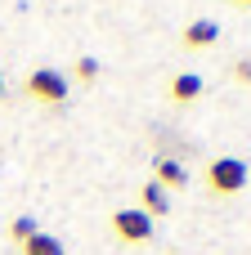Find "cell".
<instances>
[{
    "mask_svg": "<svg viewBox=\"0 0 251 255\" xmlns=\"http://www.w3.org/2000/svg\"><path fill=\"white\" fill-rule=\"evenodd\" d=\"M207 184H211V193H220V197L243 193V188H247V161H238V157H216V161L207 166Z\"/></svg>",
    "mask_w": 251,
    "mask_h": 255,
    "instance_id": "1",
    "label": "cell"
},
{
    "mask_svg": "<svg viewBox=\"0 0 251 255\" xmlns=\"http://www.w3.org/2000/svg\"><path fill=\"white\" fill-rule=\"evenodd\" d=\"M67 76L63 72H54V67H36L31 76H27V94L31 99H45V103H63L67 99Z\"/></svg>",
    "mask_w": 251,
    "mask_h": 255,
    "instance_id": "2",
    "label": "cell"
},
{
    "mask_svg": "<svg viewBox=\"0 0 251 255\" xmlns=\"http://www.w3.org/2000/svg\"><path fill=\"white\" fill-rule=\"evenodd\" d=\"M112 233L121 242H148L153 238V215H144L139 206H126V211L112 215Z\"/></svg>",
    "mask_w": 251,
    "mask_h": 255,
    "instance_id": "3",
    "label": "cell"
},
{
    "mask_svg": "<svg viewBox=\"0 0 251 255\" xmlns=\"http://www.w3.org/2000/svg\"><path fill=\"white\" fill-rule=\"evenodd\" d=\"M216 36H220V27H216L211 18H198V22L184 27V45H189V49H207V45H216Z\"/></svg>",
    "mask_w": 251,
    "mask_h": 255,
    "instance_id": "4",
    "label": "cell"
},
{
    "mask_svg": "<svg viewBox=\"0 0 251 255\" xmlns=\"http://www.w3.org/2000/svg\"><path fill=\"white\" fill-rule=\"evenodd\" d=\"M198 94H202V76H198V72H180V76L171 81V99H175V103H193Z\"/></svg>",
    "mask_w": 251,
    "mask_h": 255,
    "instance_id": "5",
    "label": "cell"
},
{
    "mask_svg": "<svg viewBox=\"0 0 251 255\" xmlns=\"http://www.w3.org/2000/svg\"><path fill=\"white\" fill-rule=\"evenodd\" d=\"M157 184L162 188H184L189 184V170L180 161H171V157H157Z\"/></svg>",
    "mask_w": 251,
    "mask_h": 255,
    "instance_id": "6",
    "label": "cell"
},
{
    "mask_svg": "<svg viewBox=\"0 0 251 255\" xmlns=\"http://www.w3.org/2000/svg\"><path fill=\"white\" fill-rule=\"evenodd\" d=\"M144 215H166L171 211V197H166V188L157 184V179H148L144 184V206H139Z\"/></svg>",
    "mask_w": 251,
    "mask_h": 255,
    "instance_id": "7",
    "label": "cell"
},
{
    "mask_svg": "<svg viewBox=\"0 0 251 255\" xmlns=\"http://www.w3.org/2000/svg\"><path fill=\"white\" fill-rule=\"evenodd\" d=\"M22 255H67V251H63V242L54 233H36V238L22 242Z\"/></svg>",
    "mask_w": 251,
    "mask_h": 255,
    "instance_id": "8",
    "label": "cell"
},
{
    "mask_svg": "<svg viewBox=\"0 0 251 255\" xmlns=\"http://www.w3.org/2000/svg\"><path fill=\"white\" fill-rule=\"evenodd\" d=\"M9 233H13V238H18V242H27V238H36V233H40V229H36V220H31V215H18V220H13V229H9Z\"/></svg>",
    "mask_w": 251,
    "mask_h": 255,
    "instance_id": "9",
    "label": "cell"
},
{
    "mask_svg": "<svg viewBox=\"0 0 251 255\" xmlns=\"http://www.w3.org/2000/svg\"><path fill=\"white\" fill-rule=\"evenodd\" d=\"M94 76H99V58H90V54L76 58V81H94Z\"/></svg>",
    "mask_w": 251,
    "mask_h": 255,
    "instance_id": "10",
    "label": "cell"
},
{
    "mask_svg": "<svg viewBox=\"0 0 251 255\" xmlns=\"http://www.w3.org/2000/svg\"><path fill=\"white\" fill-rule=\"evenodd\" d=\"M234 76H238L243 85H251V58H238V63H234Z\"/></svg>",
    "mask_w": 251,
    "mask_h": 255,
    "instance_id": "11",
    "label": "cell"
},
{
    "mask_svg": "<svg viewBox=\"0 0 251 255\" xmlns=\"http://www.w3.org/2000/svg\"><path fill=\"white\" fill-rule=\"evenodd\" d=\"M0 94H4V72H0Z\"/></svg>",
    "mask_w": 251,
    "mask_h": 255,
    "instance_id": "12",
    "label": "cell"
},
{
    "mask_svg": "<svg viewBox=\"0 0 251 255\" xmlns=\"http://www.w3.org/2000/svg\"><path fill=\"white\" fill-rule=\"evenodd\" d=\"M234 4H251V0H234Z\"/></svg>",
    "mask_w": 251,
    "mask_h": 255,
    "instance_id": "13",
    "label": "cell"
}]
</instances>
